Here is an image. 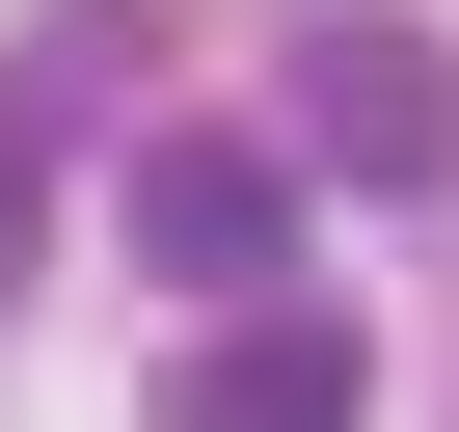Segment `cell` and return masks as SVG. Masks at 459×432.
<instances>
[{
  "label": "cell",
  "instance_id": "3957f363",
  "mask_svg": "<svg viewBox=\"0 0 459 432\" xmlns=\"http://www.w3.org/2000/svg\"><path fill=\"white\" fill-rule=\"evenodd\" d=\"M162 432H378V351H351L325 298H244V324L162 351Z\"/></svg>",
  "mask_w": 459,
  "mask_h": 432
},
{
  "label": "cell",
  "instance_id": "7a4b0ae2",
  "mask_svg": "<svg viewBox=\"0 0 459 432\" xmlns=\"http://www.w3.org/2000/svg\"><path fill=\"white\" fill-rule=\"evenodd\" d=\"M271 135H298L325 189H405V216H432V189H459V55H432V28H298V108H271Z\"/></svg>",
  "mask_w": 459,
  "mask_h": 432
},
{
  "label": "cell",
  "instance_id": "6da1fadb",
  "mask_svg": "<svg viewBox=\"0 0 459 432\" xmlns=\"http://www.w3.org/2000/svg\"><path fill=\"white\" fill-rule=\"evenodd\" d=\"M298 135H244V108H162L135 135V271L189 298V324H244V298H298Z\"/></svg>",
  "mask_w": 459,
  "mask_h": 432
},
{
  "label": "cell",
  "instance_id": "277c9868",
  "mask_svg": "<svg viewBox=\"0 0 459 432\" xmlns=\"http://www.w3.org/2000/svg\"><path fill=\"white\" fill-rule=\"evenodd\" d=\"M28 271H55V108L0 82V298H28Z\"/></svg>",
  "mask_w": 459,
  "mask_h": 432
}]
</instances>
